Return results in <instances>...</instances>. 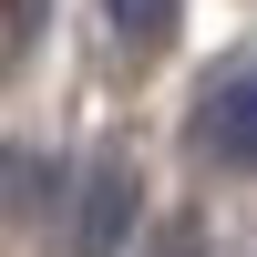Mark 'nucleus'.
I'll list each match as a JSON object with an SVG mask.
<instances>
[{"instance_id":"nucleus-1","label":"nucleus","mask_w":257,"mask_h":257,"mask_svg":"<svg viewBox=\"0 0 257 257\" xmlns=\"http://www.w3.org/2000/svg\"><path fill=\"white\" fill-rule=\"evenodd\" d=\"M196 144H206L216 165H237V175H257V72L216 82V93L196 103Z\"/></svg>"},{"instance_id":"nucleus-2","label":"nucleus","mask_w":257,"mask_h":257,"mask_svg":"<svg viewBox=\"0 0 257 257\" xmlns=\"http://www.w3.org/2000/svg\"><path fill=\"white\" fill-rule=\"evenodd\" d=\"M123 226H134V175H123V165H93V185H82V226H72V257H113Z\"/></svg>"},{"instance_id":"nucleus-3","label":"nucleus","mask_w":257,"mask_h":257,"mask_svg":"<svg viewBox=\"0 0 257 257\" xmlns=\"http://www.w3.org/2000/svg\"><path fill=\"white\" fill-rule=\"evenodd\" d=\"M103 11H113V31H123V41H144V52H155V41H175L185 0H103Z\"/></svg>"}]
</instances>
